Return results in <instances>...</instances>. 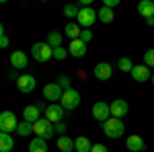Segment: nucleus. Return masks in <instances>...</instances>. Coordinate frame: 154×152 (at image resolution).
I'll return each instance as SVG.
<instances>
[{
	"label": "nucleus",
	"instance_id": "obj_36",
	"mask_svg": "<svg viewBox=\"0 0 154 152\" xmlns=\"http://www.w3.org/2000/svg\"><path fill=\"white\" fill-rule=\"evenodd\" d=\"M91 152H109L105 148V146H103V144H93V148H91Z\"/></svg>",
	"mask_w": 154,
	"mask_h": 152
},
{
	"label": "nucleus",
	"instance_id": "obj_24",
	"mask_svg": "<svg viewBox=\"0 0 154 152\" xmlns=\"http://www.w3.org/2000/svg\"><path fill=\"white\" fill-rule=\"evenodd\" d=\"M97 17H99V21L103 25H109V23H113V19H115V12L111 11V8H107V6H103L101 11L97 12Z\"/></svg>",
	"mask_w": 154,
	"mask_h": 152
},
{
	"label": "nucleus",
	"instance_id": "obj_22",
	"mask_svg": "<svg viewBox=\"0 0 154 152\" xmlns=\"http://www.w3.org/2000/svg\"><path fill=\"white\" fill-rule=\"evenodd\" d=\"M80 31H82V29L78 27V23L70 21V23L66 25V29H64V35H66V37L72 41V39H78V37H80Z\"/></svg>",
	"mask_w": 154,
	"mask_h": 152
},
{
	"label": "nucleus",
	"instance_id": "obj_21",
	"mask_svg": "<svg viewBox=\"0 0 154 152\" xmlns=\"http://www.w3.org/2000/svg\"><path fill=\"white\" fill-rule=\"evenodd\" d=\"M14 148V140H12L11 134H4L0 132V152H11Z\"/></svg>",
	"mask_w": 154,
	"mask_h": 152
},
{
	"label": "nucleus",
	"instance_id": "obj_1",
	"mask_svg": "<svg viewBox=\"0 0 154 152\" xmlns=\"http://www.w3.org/2000/svg\"><path fill=\"white\" fill-rule=\"evenodd\" d=\"M101 128H103V134H105L107 138H111V140H117V138H121L125 134L123 119H117V117H109L107 121L101 123Z\"/></svg>",
	"mask_w": 154,
	"mask_h": 152
},
{
	"label": "nucleus",
	"instance_id": "obj_9",
	"mask_svg": "<svg viewBox=\"0 0 154 152\" xmlns=\"http://www.w3.org/2000/svg\"><path fill=\"white\" fill-rule=\"evenodd\" d=\"M64 117H66V111L62 109L60 103H49L48 111H45V119H48L49 123H60Z\"/></svg>",
	"mask_w": 154,
	"mask_h": 152
},
{
	"label": "nucleus",
	"instance_id": "obj_4",
	"mask_svg": "<svg viewBox=\"0 0 154 152\" xmlns=\"http://www.w3.org/2000/svg\"><path fill=\"white\" fill-rule=\"evenodd\" d=\"M97 21H99V17H97V11L93 8V6H84V8H80L78 17H76L78 27H84V29H91Z\"/></svg>",
	"mask_w": 154,
	"mask_h": 152
},
{
	"label": "nucleus",
	"instance_id": "obj_19",
	"mask_svg": "<svg viewBox=\"0 0 154 152\" xmlns=\"http://www.w3.org/2000/svg\"><path fill=\"white\" fill-rule=\"evenodd\" d=\"M56 146H58L62 152H72V150H74V140H72L70 136H66V134H64V136H60V138H58Z\"/></svg>",
	"mask_w": 154,
	"mask_h": 152
},
{
	"label": "nucleus",
	"instance_id": "obj_30",
	"mask_svg": "<svg viewBox=\"0 0 154 152\" xmlns=\"http://www.w3.org/2000/svg\"><path fill=\"white\" fill-rule=\"evenodd\" d=\"M144 66L154 68V49H148V51L144 54Z\"/></svg>",
	"mask_w": 154,
	"mask_h": 152
},
{
	"label": "nucleus",
	"instance_id": "obj_11",
	"mask_svg": "<svg viewBox=\"0 0 154 152\" xmlns=\"http://www.w3.org/2000/svg\"><path fill=\"white\" fill-rule=\"evenodd\" d=\"M93 117H95L97 121H107L109 117H111V109H109V103L105 101H97L95 105H93Z\"/></svg>",
	"mask_w": 154,
	"mask_h": 152
},
{
	"label": "nucleus",
	"instance_id": "obj_41",
	"mask_svg": "<svg viewBox=\"0 0 154 152\" xmlns=\"http://www.w3.org/2000/svg\"><path fill=\"white\" fill-rule=\"evenodd\" d=\"M152 2H154V0H152Z\"/></svg>",
	"mask_w": 154,
	"mask_h": 152
},
{
	"label": "nucleus",
	"instance_id": "obj_38",
	"mask_svg": "<svg viewBox=\"0 0 154 152\" xmlns=\"http://www.w3.org/2000/svg\"><path fill=\"white\" fill-rule=\"evenodd\" d=\"M146 25H154V17H148L146 19Z\"/></svg>",
	"mask_w": 154,
	"mask_h": 152
},
{
	"label": "nucleus",
	"instance_id": "obj_32",
	"mask_svg": "<svg viewBox=\"0 0 154 152\" xmlns=\"http://www.w3.org/2000/svg\"><path fill=\"white\" fill-rule=\"evenodd\" d=\"M58 84L62 86V91H70V88H72L70 78H68V76H60V78H58Z\"/></svg>",
	"mask_w": 154,
	"mask_h": 152
},
{
	"label": "nucleus",
	"instance_id": "obj_13",
	"mask_svg": "<svg viewBox=\"0 0 154 152\" xmlns=\"http://www.w3.org/2000/svg\"><path fill=\"white\" fill-rule=\"evenodd\" d=\"M125 148L130 152H144L146 150V144H144L142 136H138V134H131L125 138Z\"/></svg>",
	"mask_w": 154,
	"mask_h": 152
},
{
	"label": "nucleus",
	"instance_id": "obj_17",
	"mask_svg": "<svg viewBox=\"0 0 154 152\" xmlns=\"http://www.w3.org/2000/svg\"><path fill=\"white\" fill-rule=\"evenodd\" d=\"M138 12L142 14L144 19L154 17V2L152 0H140V2H138Z\"/></svg>",
	"mask_w": 154,
	"mask_h": 152
},
{
	"label": "nucleus",
	"instance_id": "obj_35",
	"mask_svg": "<svg viewBox=\"0 0 154 152\" xmlns=\"http://www.w3.org/2000/svg\"><path fill=\"white\" fill-rule=\"evenodd\" d=\"M8 43H11L8 35H2V37H0V49H6V47H8Z\"/></svg>",
	"mask_w": 154,
	"mask_h": 152
},
{
	"label": "nucleus",
	"instance_id": "obj_20",
	"mask_svg": "<svg viewBox=\"0 0 154 152\" xmlns=\"http://www.w3.org/2000/svg\"><path fill=\"white\" fill-rule=\"evenodd\" d=\"M29 152H48V140L43 138H33L29 142Z\"/></svg>",
	"mask_w": 154,
	"mask_h": 152
},
{
	"label": "nucleus",
	"instance_id": "obj_3",
	"mask_svg": "<svg viewBox=\"0 0 154 152\" xmlns=\"http://www.w3.org/2000/svg\"><path fill=\"white\" fill-rule=\"evenodd\" d=\"M33 134L37 138H43V140H49L56 136V129H54V123H49L45 117H39L35 123H33Z\"/></svg>",
	"mask_w": 154,
	"mask_h": 152
},
{
	"label": "nucleus",
	"instance_id": "obj_16",
	"mask_svg": "<svg viewBox=\"0 0 154 152\" xmlns=\"http://www.w3.org/2000/svg\"><path fill=\"white\" fill-rule=\"evenodd\" d=\"M130 74L136 82H146V80H150V76H152V72H150L148 66H134Z\"/></svg>",
	"mask_w": 154,
	"mask_h": 152
},
{
	"label": "nucleus",
	"instance_id": "obj_10",
	"mask_svg": "<svg viewBox=\"0 0 154 152\" xmlns=\"http://www.w3.org/2000/svg\"><path fill=\"white\" fill-rule=\"evenodd\" d=\"M109 109H111V117L123 119V117L128 115V111H130V105H128V101H123V99H115V101L109 103Z\"/></svg>",
	"mask_w": 154,
	"mask_h": 152
},
{
	"label": "nucleus",
	"instance_id": "obj_18",
	"mask_svg": "<svg viewBox=\"0 0 154 152\" xmlns=\"http://www.w3.org/2000/svg\"><path fill=\"white\" fill-rule=\"evenodd\" d=\"M91 148H93V142L88 140L86 136L74 138V150L76 152H91Z\"/></svg>",
	"mask_w": 154,
	"mask_h": 152
},
{
	"label": "nucleus",
	"instance_id": "obj_25",
	"mask_svg": "<svg viewBox=\"0 0 154 152\" xmlns=\"http://www.w3.org/2000/svg\"><path fill=\"white\" fill-rule=\"evenodd\" d=\"M17 134L21 136V138H27V136H31L33 134V123H29V121H21L19 126H17Z\"/></svg>",
	"mask_w": 154,
	"mask_h": 152
},
{
	"label": "nucleus",
	"instance_id": "obj_15",
	"mask_svg": "<svg viewBox=\"0 0 154 152\" xmlns=\"http://www.w3.org/2000/svg\"><path fill=\"white\" fill-rule=\"evenodd\" d=\"M68 54L72 58H84L86 56V43L80 39H72L70 45H68Z\"/></svg>",
	"mask_w": 154,
	"mask_h": 152
},
{
	"label": "nucleus",
	"instance_id": "obj_37",
	"mask_svg": "<svg viewBox=\"0 0 154 152\" xmlns=\"http://www.w3.org/2000/svg\"><path fill=\"white\" fill-rule=\"evenodd\" d=\"M35 107H37V109H39V113H45V111H48V107H49V105H48V103H37Z\"/></svg>",
	"mask_w": 154,
	"mask_h": 152
},
{
	"label": "nucleus",
	"instance_id": "obj_31",
	"mask_svg": "<svg viewBox=\"0 0 154 152\" xmlns=\"http://www.w3.org/2000/svg\"><path fill=\"white\" fill-rule=\"evenodd\" d=\"M78 39H80V41H84V43L88 45V43H91V39H93V31H91V29H82Z\"/></svg>",
	"mask_w": 154,
	"mask_h": 152
},
{
	"label": "nucleus",
	"instance_id": "obj_40",
	"mask_svg": "<svg viewBox=\"0 0 154 152\" xmlns=\"http://www.w3.org/2000/svg\"><path fill=\"white\" fill-rule=\"evenodd\" d=\"M150 80H152V84H154V74H152V76H150Z\"/></svg>",
	"mask_w": 154,
	"mask_h": 152
},
{
	"label": "nucleus",
	"instance_id": "obj_5",
	"mask_svg": "<svg viewBox=\"0 0 154 152\" xmlns=\"http://www.w3.org/2000/svg\"><path fill=\"white\" fill-rule=\"evenodd\" d=\"M60 105L64 111H74L76 107L80 105V93L76 88H70V91H64L62 99H60Z\"/></svg>",
	"mask_w": 154,
	"mask_h": 152
},
{
	"label": "nucleus",
	"instance_id": "obj_12",
	"mask_svg": "<svg viewBox=\"0 0 154 152\" xmlns=\"http://www.w3.org/2000/svg\"><path fill=\"white\" fill-rule=\"evenodd\" d=\"M93 74H95L97 80H109L111 76H113V66L109 64V62H99L95 66V70H93Z\"/></svg>",
	"mask_w": 154,
	"mask_h": 152
},
{
	"label": "nucleus",
	"instance_id": "obj_6",
	"mask_svg": "<svg viewBox=\"0 0 154 152\" xmlns=\"http://www.w3.org/2000/svg\"><path fill=\"white\" fill-rule=\"evenodd\" d=\"M17 126H19V121H17V115L12 111H2L0 113V132H4V134L17 132Z\"/></svg>",
	"mask_w": 154,
	"mask_h": 152
},
{
	"label": "nucleus",
	"instance_id": "obj_14",
	"mask_svg": "<svg viewBox=\"0 0 154 152\" xmlns=\"http://www.w3.org/2000/svg\"><path fill=\"white\" fill-rule=\"evenodd\" d=\"M27 62H29V58H27V54L21 51V49H17V51L11 54V66L14 68V70H23V68H27Z\"/></svg>",
	"mask_w": 154,
	"mask_h": 152
},
{
	"label": "nucleus",
	"instance_id": "obj_39",
	"mask_svg": "<svg viewBox=\"0 0 154 152\" xmlns=\"http://www.w3.org/2000/svg\"><path fill=\"white\" fill-rule=\"evenodd\" d=\"M2 35H6V33H4V27H2V23H0V37Z\"/></svg>",
	"mask_w": 154,
	"mask_h": 152
},
{
	"label": "nucleus",
	"instance_id": "obj_29",
	"mask_svg": "<svg viewBox=\"0 0 154 152\" xmlns=\"http://www.w3.org/2000/svg\"><path fill=\"white\" fill-rule=\"evenodd\" d=\"M68 56H70V54H68V47H56V49H54V58L60 60V62L66 60Z\"/></svg>",
	"mask_w": 154,
	"mask_h": 152
},
{
	"label": "nucleus",
	"instance_id": "obj_33",
	"mask_svg": "<svg viewBox=\"0 0 154 152\" xmlns=\"http://www.w3.org/2000/svg\"><path fill=\"white\" fill-rule=\"evenodd\" d=\"M54 129H56V134L64 136V132H66V123H64V121H60V123H54Z\"/></svg>",
	"mask_w": 154,
	"mask_h": 152
},
{
	"label": "nucleus",
	"instance_id": "obj_23",
	"mask_svg": "<svg viewBox=\"0 0 154 152\" xmlns=\"http://www.w3.org/2000/svg\"><path fill=\"white\" fill-rule=\"evenodd\" d=\"M23 119L25 121H29V123H35L37 119H39V109L35 105H29L23 109Z\"/></svg>",
	"mask_w": 154,
	"mask_h": 152
},
{
	"label": "nucleus",
	"instance_id": "obj_28",
	"mask_svg": "<svg viewBox=\"0 0 154 152\" xmlns=\"http://www.w3.org/2000/svg\"><path fill=\"white\" fill-rule=\"evenodd\" d=\"M117 68H119L121 72H131L134 64H131V60H130V58H119V62H117Z\"/></svg>",
	"mask_w": 154,
	"mask_h": 152
},
{
	"label": "nucleus",
	"instance_id": "obj_7",
	"mask_svg": "<svg viewBox=\"0 0 154 152\" xmlns=\"http://www.w3.org/2000/svg\"><path fill=\"white\" fill-rule=\"evenodd\" d=\"M35 86H37V80H35V76H33V74H21V76L17 78V88H19L23 95L33 93V91H35Z\"/></svg>",
	"mask_w": 154,
	"mask_h": 152
},
{
	"label": "nucleus",
	"instance_id": "obj_8",
	"mask_svg": "<svg viewBox=\"0 0 154 152\" xmlns=\"http://www.w3.org/2000/svg\"><path fill=\"white\" fill-rule=\"evenodd\" d=\"M62 95H64V91H62V86L58 82H49V84L43 86V99L49 101V103H60Z\"/></svg>",
	"mask_w": 154,
	"mask_h": 152
},
{
	"label": "nucleus",
	"instance_id": "obj_2",
	"mask_svg": "<svg viewBox=\"0 0 154 152\" xmlns=\"http://www.w3.org/2000/svg\"><path fill=\"white\" fill-rule=\"evenodd\" d=\"M31 56H33V60L35 62H48V60L54 58V47L48 45V41H37V43H33V47H31Z\"/></svg>",
	"mask_w": 154,
	"mask_h": 152
},
{
	"label": "nucleus",
	"instance_id": "obj_34",
	"mask_svg": "<svg viewBox=\"0 0 154 152\" xmlns=\"http://www.w3.org/2000/svg\"><path fill=\"white\" fill-rule=\"evenodd\" d=\"M117 4H119V0H103V6H107V8H111V11H113V8H115Z\"/></svg>",
	"mask_w": 154,
	"mask_h": 152
},
{
	"label": "nucleus",
	"instance_id": "obj_26",
	"mask_svg": "<svg viewBox=\"0 0 154 152\" xmlns=\"http://www.w3.org/2000/svg\"><path fill=\"white\" fill-rule=\"evenodd\" d=\"M48 45L49 47H62V33H58V31H49L48 33Z\"/></svg>",
	"mask_w": 154,
	"mask_h": 152
},
{
	"label": "nucleus",
	"instance_id": "obj_27",
	"mask_svg": "<svg viewBox=\"0 0 154 152\" xmlns=\"http://www.w3.org/2000/svg\"><path fill=\"white\" fill-rule=\"evenodd\" d=\"M78 12H80V8H78L76 4H66V6H64V14H66L68 19H76Z\"/></svg>",
	"mask_w": 154,
	"mask_h": 152
}]
</instances>
